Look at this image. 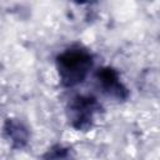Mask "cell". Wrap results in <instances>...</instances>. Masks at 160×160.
<instances>
[{"label": "cell", "mask_w": 160, "mask_h": 160, "mask_svg": "<svg viewBox=\"0 0 160 160\" xmlns=\"http://www.w3.org/2000/svg\"><path fill=\"white\" fill-rule=\"evenodd\" d=\"M55 66L61 86L75 88L89 76L94 66V56L88 48L75 44L56 56Z\"/></svg>", "instance_id": "6da1fadb"}, {"label": "cell", "mask_w": 160, "mask_h": 160, "mask_svg": "<svg viewBox=\"0 0 160 160\" xmlns=\"http://www.w3.org/2000/svg\"><path fill=\"white\" fill-rule=\"evenodd\" d=\"M102 111L98 98L91 94H78L72 96L65 108L69 125L81 132L90 131L96 121V116Z\"/></svg>", "instance_id": "7a4b0ae2"}, {"label": "cell", "mask_w": 160, "mask_h": 160, "mask_svg": "<svg viewBox=\"0 0 160 160\" xmlns=\"http://www.w3.org/2000/svg\"><path fill=\"white\" fill-rule=\"evenodd\" d=\"M95 82L101 94L115 102H124L130 96V91L122 82L120 72L112 66L99 68L95 71Z\"/></svg>", "instance_id": "3957f363"}, {"label": "cell", "mask_w": 160, "mask_h": 160, "mask_svg": "<svg viewBox=\"0 0 160 160\" xmlns=\"http://www.w3.org/2000/svg\"><path fill=\"white\" fill-rule=\"evenodd\" d=\"M1 136L14 150H22L29 145L31 132L29 126L19 118H8L1 126Z\"/></svg>", "instance_id": "277c9868"}, {"label": "cell", "mask_w": 160, "mask_h": 160, "mask_svg": "<svg viewBox=\"0 0 160 160\" xmlns=\"http://www.w3.org/2000/svg\"><path fill=\"white\" fill-rule=\"evenodd\" d=\"M40 160H78L74 148L64 144H54L40 156Z\"/></svg>", "instance_id": "5b68a950"}]
</instances>
